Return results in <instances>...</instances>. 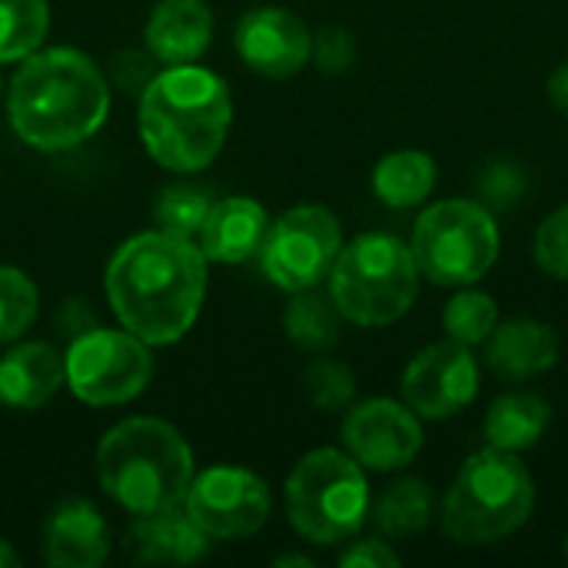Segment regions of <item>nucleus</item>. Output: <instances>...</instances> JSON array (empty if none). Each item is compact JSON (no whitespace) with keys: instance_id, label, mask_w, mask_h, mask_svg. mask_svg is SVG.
I'll return each mask as SVG.
<instances>
[{"instance_id":"nucleus-1","label":"nucleus","mask_w":568,"mask_h":568,"mask_svg":"<svg viewBox=\"0 0 568 568\" xmlns=\"http://www.w3.org/2000/svg\"><path fill=\"white\" fill-rule=\"evenodd\" d=\"M206 263L196 240L166 230L130 236L103 276L113 316L146 346L183 339L206 300Z\"/></svg>"},{"instance_id":"nucleus-2","label":"nucleus","mask_w":568,"mask_h":568,"mask_svg":"<svg viewBox=\"0 0 568 568\" xmlns=\"http://www.w3.org/2000/svg\"><path fill=\"white\" fill-rule=\"evenodd\" d=\"M110 113V83L103 70L77 47H47L20 60L7 116L13 133L40 150L63 153L87 143Z\"/></svg>"},{"instance_id":"nucleus-3","label":"nucleus","mask_w":568,"mask_h":568,"mask_svg":"<svg viewBox=\"0 0 568 568\" xmlns=\"http://www.w3.org/2000/svg\"><path fill=\"white\" fill-rule=\"evenodd\" d=\"M230 123V87L206 67L180 63L156 70L153 80L140 90V140L163 170H206L220 156Z\"/></svg>"},{"instance_id":"nucleus-4","label":"nucleus","mask_w":568,"mask_h":568,"mask_svg":"<svg viewBox=\"0 0 568 568\" xmlns=\"http://www.w3.org/2000/svg\"><path fill=\"white\" fill-rule=\"evenodd\" d=\"M97 479L133 516L176 509L193 483V449L170 423L133 416L100 439Z\"/></svg>"},{"instance_id":"nucleus-5","label":"nucleus","mask_w":568,"mask_h":568,"mask_svg":"<svg viewBox=\"0 0 568 568\" xmlns=\"http://www.w3.org/2000/svg\"><path fill=\"white\" fill-rule=\"evenodd\" d=\"M532 509L536 483L519 453L486 446L459 466L443 496L439 523L456 546L483 549L519 532Z\"/></svg>"},{"instance_id":"nucleus-6","label":"nucleus","mask_w":568,"mask_h":568,"mask_svg":"<svg viewBox=\"0 0 568 568\" xmlns=\"http://www.w3.org/2000/svg\"><path fill=\"white\" fill-rule=\"evenodd\" d=\"M413 246L393 233H363L343 243L329 270V296L343 320L379 329L399 323L419 296Z\"/></svg>"},{"instance_id":"nucleus-7","label":"nucleus","mask_w":568,"mask_h":568,"mask_svg":"<svg viewBox=\"0 0 568 568\" xmlns=\"http://www.w3.org/2000/svg\"><path fill=\"white\" fill-rule=\"evenodd\" d=\"M366 469L343 449L306 453L286 479L290 526L313 546L349 542L369 516Z\"/></svg>"},{"instance_id":"nucleus-8","label":"nucleus","mask_w":568,"mask_h":568,"mask_svg":"<svg viewBox=\"0 0 568 568\" xmlns=\"http://www.w3.org/2000/svg\"><path fill=\"white\" fill-rule=\"evenodd\" d=\"M413 256L419 273L436 286H476L499 260L503 233L483 200L429 203L413 226Z\"/></svg>"},{"instance_id":"nucleus-9","label":"nucleus","mask_w":568,"mask_h":568,"mask_svg":"<svg viewBox=\"0 0 568 568\" xmlns=\"http://www.w3.org/2000/svg\"><path fill=\"white\" fill-rule=\"evenodd\" d=\"M63 376L70 393L87 406H123L136 399L150 376V346L126 329H90L70 339L63 356Z\"/></svg>"},{"instance_id":"nucleus-10","label":"nucleus","mask_w":568,"mask_h":568,"mask_svg":"<svg viewBox=\"0 0 568 568\" xmlns=\"http://www.w3.org/2000/svg\"><path fill=\"white\" fill-rule=\"evenodd\" d=\"M343 250V226L329 206L303 203L270 223L260 250L263 273L286 293L316 290Z\"/></svg>"},{"instance_id":"nucleus-11","label":"nucleus","mask_w":568,"mask_h":568,"mask_svg":"<svg viewBox=\"0 0 568 568\" xmlns=\"http://www.w3.org/2000/svg\"><path fill=\"white\" fill-rule=\"evenodd\" d=\"M183 509L210 539L230 542L256 536L266 526L273 496L256 473L236 466H213L193 476Z\"/></svg>"},{"instance_id":"nucleus-12","label":"nucleus","mask_w":568,"mask_h":568,"mask_svg":"<svg viewBox=\"0 0 568 568\" xmlns=\"http://www.w3.org/2000/svg\"><path fill=\"white\" fill-rule=\"evenodd\" d=\"M479 383H483V373H479L473 349L446 339V343H433L419 349L406 363L399 393H403V403L419 419L439 423L473 406L479 396Z\"/></svg>"},{"instance_id":"nucleus-13","label":"nucleus","mask_w":568,"mask_h":568,"mask_svg":"<svg viewBox=\"0 0 568 568\" xmlns=\"http://www.w3.org/2000/svg\"><path fill=\"white\" fill-rule=\"evenodd\" d=\"M423 419L403 399H366L343 419L346 453L373 473L406 469L423 449Z\"/></svg>"},{"instance_id":"nucleus-14","label":"nucleus","mask_w":568,"mask_h":568,"mask_svg":"<svg viewBox=\"0 0 568 568\" xmlns=\"http://www.w3.org/2000/svg\"><path fill=\"white\" fill-rule=\"evenodd\" d=\"M240 60L270 80H286L310 63L313 33L286 7H253L236 23Z\"/></svg>"},{"instance_id":"nucleus-15","label":"nucleus","mask_w":568,"mask_h":568,"mask_svg":"<svg viewBox=\"0 0 568 568\" xmlns=\"http://www.w3.org/2000/svg\"><path fill=\"white\" fill-rule=\"evenodd\" d=\"M43 559L53 568H100L110 556V529L87 499L60 503L43 523Z\"/></svg>"},{"instance_id":"nucleus-16","label":"nucleus","mask_w":568,"mask_h":568,"mask_svg":"<svg viewBox=\"0 0 568 568\" xmlns=\"http://www.w3.org/2000/svg\"><path fill=\"white\" fill-rule=\"evenodd\" d=\"M143 40L163 67L196 63L213 43V10L206 0H156Z\"/></svg>"},{"instance_id":"nucleus-17","label":"nucleus","mask_w":568,"mask_h":568,"mask_svg":"<svg viewBox=\"0 0 568 568\" xmlns=\"http://www.w3.org/2000/svg\"><path fill=\"white\" fill-rule=\"evenodd\" d=\"M559 363V336L549 323L519 316L506 320L486 339V366L506 383H529Z\"/></svg>"},{"instance_id":"nucleus-18","label":"nucleus","mask_w":568,"mask_h":568,"mask_svg":"<svg viewBox=\"0 0 568 568\" xmlns=\"http://www.w3.org/2000/svg\"><path fill=\"white\" fill-rule=\"evenodd\" d=\"M270 223L273 220H270L266 206L256 203L253 196H226L210 206L196 243L206 260L236 266V263L260 256Z\"/></svg>"},{"instance_id":"nucleus-19","label":"nucleus","mask_w":568,"mask_h":568,"mask_svg":"<svg viewBox=\"0 0 568 568\" xmlns=\"http://www.w3.org/2000/svg\"><path fill=\"white\" fill-rule=\"evenodd\" d=\"M210 536L186 516L183 506L136 516L126 532V552L146 566H190L203 559Z\"/></svg>"},{"instance_id":"nucleus-20","label":"nucleus","mask_w":568,"mask_h":568,"mask_svg":"<svg viewBox=\"0 0 568 568\" xmlns=\"http://www.w3.org/2000/svg\"><path fill=\"white\" fill-rule=\"evenodd\" d=\"M63 383V356L50 343H20L0 356V403L10 409L47 406Z\"/></svg>"},{"instance_id":"nucleus-21","label":"nucleus","mask_w":568,"mask_h":568,"mask_svg":"<svg viewBox=\"0 0 568 568\" xmlns=\"http://www.w3.org/2000/svg\"><path fill=\"white\" fill-rule=\"evenodd\" d=\"M373 193L389 210H416L429 203L439 183V166L426 150H393L373 166Z\"/></svg>"},{"instance_id":"nucleus-22","label":"nucleus","mask_w":568,"mask_h":568,"mask_svg":"<svg viewBox=\"0 0 568 568\" xmlns=\"http://www.w3.org/2000/svg\"><path fill=\"white\" fill-rule=\"evenodd\" d=\"M549 419H552V413L542 396L503 393L486 409L483 436H486V446H496L506 453H526L546 436Z\"/></svg>"},{"instance_id":"nucleus-23","label":"nucleus","mask_w":568,"mask_h":568,"mask_svg":"<svg viewBox=\"0 0 568 568\" xmlns=\"http://www.w3.org/2000/svg\"><path fill=\"white\" fill-rule=\"evenodd\" d=\"M373 523L386 539H409L429 529L436 513V496L423 479H399L393 483L373 506Z\"/></svg>"},{"instance_id":"nucleus-24","label":"nucleus","mask_w":568,"mask_h":568,"mask_svg":"<svg viewBox=\"0 0 568 568\" xmlns=\"http://www.w3.org/2000/svg\"><path fill=\"white\" fill-rule=\"evenodd\" d=\"M339 310L333 296H320L313 290L293 293L286 313H283V329L290 343H296L306 353H326L339 339Z\"/></svg>"},{"instance_id":"nucleus-25","label":"nucleus","mask_w":568,"mask_h":568,"mask_svg":"<svg viewBox=\"0 0 568 568\" xmlns=\"http://www.w3.org/2000/svg\"><path fill=\"white\" fill-rule=\"evenodd\" d=\"M50 30L47 0H0V63H20L43 47Z\"/></svg>"},{"instance_id":"nucleus-26","label":"nucleus","mask_w":568,"mask_h":568,"mask_svg":"<svg viewBox=\"0 0 568 568\" xmlns=\"http://www.w3.org/2000/svg\"><path fill=\"white\" fill-rule=\"evenodd\" d=\"M499 326V306L489 293L459 286V293L443 306V329L446 339L463 346H486L493 329Z\"/></svg>"},{"instance_id":"nucleus-27","label":"nucleus","mask_w":568,"mask_h":568,"mask_svg":"<svg viewBox=\"0 0 568 568\" xmlns=\"http://www.w3.org/2000/svg\"><path fill=\"white\" fill-rule=\"evenodd\" d=\"M213 203H216V200H213V193H210L206 186H196V183H173V186H163V190L156 193V203H153L156 230H166V233L196 240Z\"/></svg>"},{"instance_id":"nucleus-28","label":"nucleus","mask_w":568,"mask_h":568,"mask_svg":"<svg viewBox=\"0 0 568 568\" xmlns=\"http://www.w3.org/2000/svg\"><path fill=\"white\" fill-rule=\"evenodd\" d=\"M37 286L17 266H0V346L20 339L37 320Z\"/></svg>"},{"instance_id":"nucleus-29","label":"nucleus","mask_w":568,"mask_h":568,"mask_svg":"<svg viewBox=\"0 0 568 568\" xmlns=\"http://www.w3.org/2000/svg\"><path fill=\"white\" fill-rule=\"evenodd\" d=\"M476 190H479V200L499 213V210H516L526 193H529V173L519 160H509V156H493L483 170H479V180H476Z\"/></svg>"},{"instance_id":"nucleus-30","label":"nucleus","mask_w":568,"mask_h":568,"mask_svg":"<svg viewBox=\"0 0 568 568\" xmlns=\"http://www.w3.org/2000/svg\"><path fill=\"white\" fill-rule=\"evenodd\" d=\"M303 389H306V399L323 409V413H339L346 406H353V396H356V379H353V369L336 363V359H313L306 366V376H303Z\"/></svg>"},{"instance_id":"nucleus-31","label":"nucleus","mask_w":568,"mask_h":568,"mask_svg":"<svg viewBox=\"0 0 568 568\" xmlns=\"http://www.w3.org/2000/svg\"><path fill=\"white\" fill-rule=\"evenodd\" d=\"M532 256L542 273L568 283V203L552 210L532 236Z\"/></svg>"},{"instance_id":"nucleus-32","label":"nucleus","mask_w":568,"mask_h":568,"mask_svg":"<svg viewBox=\"0 0 568 568\" xmlns=\"http://www.w3.org/2000/svg\"><path fill=\"white\" fill-rule=\"evenodd\" d=\"M356 53H359L356 37H353L346 27H339V23L320 27V30L313 33V53H310V60H313L323 73H346V70L356 63Z\"/></svg>"},{"instance_id":"nucleus-33","label":"nucleus","mask_w":568,"mask_h":568,"mask_svg":"<svg viewBox=\"0 0 568 568\" xmlns=\"http://www.w3.org/2000/svg\"><path fill=\"white\" fill-rule=\"evenodd\" d=\"M403 562L399 552L383 542V539H359V542H349V549L339 556V566L343 568H396Z\"/></svg>"},{"instance_id":"nucleus-34","label":"nucleus","mask_w":568,"mask_h":568,"mask_svg":"<svg viewBox=\"0 0 568 568\" xmlns=\"http://www.w3.org/2000/svg\"><path fill=\"white\" fill-rule=\"evenodd\" d=\"M546 93H549L552 106H556L559 113H566V116H568V60H566V63H559V67H556V70L549 73Z\"/></svg>"},{"instance_id":"nucleus-35","label":"nucleus","mask_w":568,"mask_h":568,"mask_svg":"<svg viewBox=\"0 0 568 568\" xmlns=\"http://www.w3.org/2000/svg\"><path fill=\"white\" fill-rule=\"evenodd\" d=\"M17 566H20L17 552L10 549V542H7V539H0V568H17Z\"/></svg>"},{"instance_id":"nucleus-36","label":"nucleus","mask_w":568,"mask_h":568,"mask_svg":"<svg viewBox=\"0 0 568 568\" xmlns=\"http://www.w3.org/2000/svg\"><path fill=\"white\" fill-rule=\"evenodd\" d=\"M273 566H313V559H306V556H280Z\"/></svg>"},{"instance_id":"nucleus-37","label":"nucleus","mask_w":568,"mask_h":568,"mask_svg":"<svg viewBox=\"0 0 568 568\" xmlns=\"http://www.w3.org/2000/svg\"><path fill=\"white\" fill-rule=\"evenodd\" d=\"M566 559H568V532H566Z\"/></svg>"},{"instance_id":"nucleus-38","label":"nucleus","mask_w":568,"mask_h":568,"mask_svg":"<svg viewBox=\"0 0 568 568\" xmlns=\"http://www.w3.org/2000/svg\"><path fill=\"white\" fill-rule=\"evenodd\" d=\"M0 90H3V80H0Z\"/></svg>"}]
</instances>
